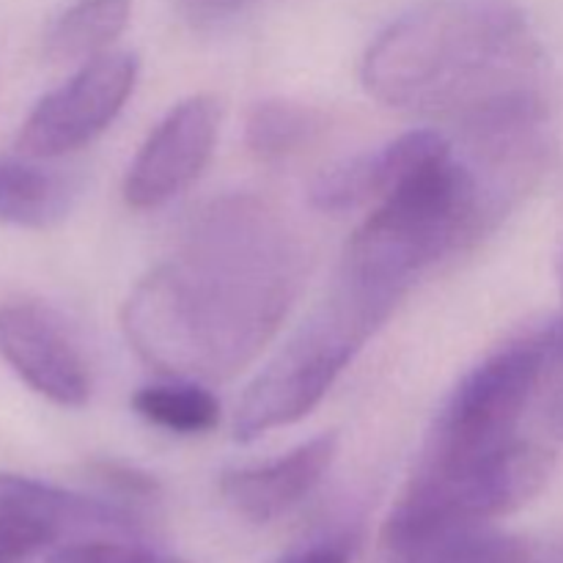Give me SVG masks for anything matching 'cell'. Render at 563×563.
<instances>
[{"mask_svg":"<svg viewBox=\"0 0 563 563\" xmlns=\"http://www.w3.org/2000/svg\"><path fill=\"white\" fill-rule=\"evenodd\" d=\"M300 269L278 209L240 192L218 198L192 218L176 256L126 297V341L165 377L225 383L275 339Z\"/></svg>","mask_w":563,"mask_h":563,"instance_id":"obj_1","label":"cell"},{"mask_svg":"<svg viewBox=\"0 0 563 563\" xmlns=\"http://www.w3.org/2000/svg\"><path fill=\"white\" fill-rule=\"evenodd\" d=\"M542 47L511 0H427L390 22L363 58L377 102L454 126L539 91Z\"/></svg>","mask_w":563,"mask_h":563,"instance_id":"obj_2","label":"cell"},{"mask_svg":"<svg viewBox=\"0 0 563 563\" xmlns=\"http://www.w3.org/2000/svg\"><path fill=\"white\" fill-rule=\"evenodd\" d=\"M394 311L372 291L335 275L330 295L247 385L236 405L234 438L251 443L306 418Z\"/></svg>","mask_w":563,"mask_h":563,"instance_id":"obj_3","label":"cell"},{"mask_svg":"<svg viewBox=\"0 0 563 563\" xmlns=\"http://www.w3.org/2000/svg\"><path fill=\"white\" fill-rule=\"evenodd\" d=\"M553 454L517 438L506 449L454 467H416L383 526V548L405 559L423 544L487 526L531 504L553 476Z\"/></svg>","mask_w":563,"mask_h":563,"instance_id":"obj_4","label":"cell"},{"mask_svg":"<svg viewBox=\"0 0 563 563\" xmlns=\"http://www.w3.org/2000/svg\"><path fill=\"white\" fill-rule=\"evenodd\" d=\"M563 352V330L548 328L500 346L454 388L434 418L418 467L484 460L517 440L528 401Z\"/></svg>","mask_w":563,"mask_h":563,"instance_id":"obj_5","label":"cell"},{"mask_svg":"<svg viewBox=\"0 0 563 563\" xmlns=\"http://www.w3.org/2000/svg\"><path fill=\"white\" fill-rule=\"evenodd\" d=\"M137 80L132 53H104L82 64L60 88L27 113L16 148L31 159H53L88 146L121 113Z\"/></svg>","mask_w":563,"mask_h":563,"instance_id":"obj_6","label":"cell"},{"mask_svg":"<svg viewBox=\"0 0 563 563\" xmlns=\"http://www.w3.org/2000/svg\"><path fill=\"white\" fill-rule=\"evenodd\" d=\"M141 520L115 500L0 473V563H27L71 533H132Z\"/></svg>","mask_w":563,"mask_h":563,"instance_id":"obj_7","label":"cell"},{"mask_svg":"<svg viewBox=\"0 0 563 563\" xmlns=\"http://www.w3.org/2000/svg\"><path fill=\"white\" fill-rule=\"evenodd\" d=\"M220 108L198 93L176 104L132 159L124 198L132 209H157L179 196L207 168L218 137Z\"/></svg>","mask_w":563,"mask_h":563,"instance_id":"obj_8","label":"cell"},{"mask_svg":"<svg viewBox=\"0 0 563 563\" xmlns=\"http://www.w3.org/2000/svg\"><path fill=\"white\" fill-rule=\"evenodd\" d=\"M0 355L16 377L58 407H82L91 396V372L58 319L33 302L0 308Z\"/></svg>","mask_w":563,"mask_h":563,"instance_id":"obj_9","label":"cell"},{"mask_svg":"<svg viewBox=\"0 0 563 563\" xmlns=\"http://www.w3.org/2000/svg\"><path fill=\"white\" fill-rule=\"evenodd\" d=\"M339 451V434L324 432L289 454L220 476V498L242 520L267 526L289 515L322 484Z\"/></svg>","mask_w":563,"mask_h":563,"instance_id":"obj_10","label":"cell"},{"mask_svg":"<svg viewBox=\"0 0 563 563\" xmlns=\"http://www.w3.org/2000/svg\"><path fill=\"white\" fill-rule=\"evenodd\" d=\"M449 146V137L438 130L405 132L379 152L341 159L319 174L311 185V203L319 212L341 214L368 201H383L410 170L443 154Z\"/></svg>","mask_w":563,"mask_h":563,"instance_id":"obj_11","label":"cell"},{"mask_svg":"<svg viewBox=\"0 0 563 563\" xmlns=\"http://www.w3.org/2000/svg\"><path fill=\"white\" fill-rule=\"evenodd\" d=\"M75 187L53 170L0 159V220L20 229H49L71 209Z\"/></svg>","mask_w":563,"mask_h":563,"instance_id":"obj_12","label":"cell"},{"mask_svg":"<svg viewBox=\"0 0 563 563\" xmlns=\"http://www.w3.org/2000/svg\"><path fill=\"white\" fill-rule=\"evenodd\" d=\"M130 22V0H80L66 9L44 38L53 64H88L110 53V44Z\"/></svg>","mask_w":563,"mask_h":563,"instance_id":"obj_13","label":"cell"},{"mask_svg":"<svg viewBox=\"0 0 563 563\" xmlns=\"http://www.w3.org/2000/svg\"><path fill=\"white\" fill-rule=\"evenodd\" d=\"M324 130V119L311 104L291 99H264L245 121V141L262 159H284L302 152Z\"/></svg>","mask_w":563,"mask_h":563,"instance_id":"obj_14","label":"cell"},{"mask_svg":"<svg viewBox=\"0 0 563 563\" xmlns=\"http://www.w3.org/2000/svg\"><path fill=\"white\" fill-rule=\"evenodd\" d=\"M137 416L174 434H207L220 421V401L190 379L146 385L132 399Z\"/></svg>","mask_w":563,"mask_h":563,"instance_id":"obj_15","label":"cell"},{"mask_svg":"<svg viewBox=\"0 0 563 563\" xmlns=\"http://www.w3.org/2000/svg\"><path fill=\"white\" fill-rule=\"evenodd\" d=\"M399 563H531V553L520 539L476 526L445 533Z\"/></svg>","mask_w":563,"mask_h":563,"instance_id":"obj_16","label":"cell"},{"mask_svg":"<svg viewBox=\"0 0 563 563\" xmlns=\"http://www.w3.org/2000/svg\"><path fill=\"white\" fill-rule=\"evenodd\" d=\"M47 563H181L179 559L143 544L119 539H77L49 555Z\"/></svg>","mask_w":563,"mask_h":563,"instance_id":"obj_17","label":"cell"},{"mask_svg":"<svg viewBox=\"0 0 563 563\" xmlns=\"http://www.w3.org/2000/svg\"><path fill=\"white\" fill-rule=\"evenodd\" d=\"M93 482L113 493L121 500H157L159 484L157 478L148 473L137 471V467L121 465V462H93L88 467Z\"/></svg>","mask_w":563,"mask_h":563,"instance_id":"obj_18","label":"cell"},{"mask_svg":"<svg viewBox=\"0 0 563 563\" xmlns=\"http://www.w3.org/2000/svg\"><path fill=\"white\" fill-rule=\"evenodd\" d=\"M352 555H355V537L333 533V537L317 539V542L291 550L278 563H352Z\"/></svg>","mask_w":563,"mask_h":563,"instance_id":"obj_19","label":"cell"},{"mask_svg":"<svg viewBox=\"0 0 563 563\" xmlns=\"http://www.w3.org/2000/svg\"><path fill=\"white\" fill-rule=\"evenodd\" d=\"M247 0H179V14L190 27H214L245 9Z\"/></svg>","mask_w":563,"mask_h":563,"instance_id":"obj_20","label":"cell"},{"mask_svg":"<svg viewBox=\"0 0 563 563\" xmlns=\"http://www.w3.org/2000/svg\"><path fill=\"white\" fill-rule=\"evenodd\" d=\"M544 416H548V427L553 429L555 438L563 440V368L555 372L553 383H550L548 401H544Z\"/></svg>","mask_w":563,"mask_h":563,"instance_id":"obj_21","label":"cell"}]
</instances>
